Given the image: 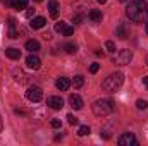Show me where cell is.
I'll return each mask as SVG.
<instances>
[{"label": "cell", "instance_id": "6da1fadb", "mask_svg": "<svg viewBox=\"0 0 148 146\" xmlns=\"http://www.w3.org/2000/svg\"><path fill=\"white\" fill-rule=\"evenodd\" d=\"M126 16L129 21L141 24L148 21V3L145 0H133L126 7Z\"/></svg>", "mask_w": 148, "mask_h": 146}, {"label": "cell", "instance_id": "7a4b0ae2", "mask_svg": "<svg viewBox=\"0 0 148 146\" xmlns=\"http://www.w3.org/2000/svg\"><path fill=\"white\" fill-rule=\"evenodd\" d=\"M124 84V74L122 72H114L110 74L109 77H105V81H103V89L107 91V93H115L121 86Z\"/></svg>", "mask_w": 148, "mask_h": 146}, {"label": "cell", "instance_id": "3957f363", "mask_svg": "<svg viewBox=\"0 0 148 146\" xmlns=\"http://www.w3.org/2000/svg\"><path fill=\"white\" fill-rule=\"evenodd\" d=\"M91 108H93V113H95V115L105 117V115L112 113V110H114V102L109 100V98H102V100H97V102L91 105Z\"/></svg>", "mask_w": 148, "mask_h": 146}, {"label": "cell", "instance_id": "277c9868", "mask_svg": "<svg viewBox=\"0 0 148 146\" xmlns=\"http://www.w3.org/2000/svg\"><path fill=\"white\" fill-rule=\"evenodd\" d=\"M131 60H133V52L127 50V48L119 50L117 55L114 57V64H117V65H127Z\"/></svg>", "mask_w": 148, "mask_h": 146}, {"label": "cell", "instance_id": "5b68a950", "mask_svg": "<svg viewBox=\"0 0 148 146\" xmlns=\"http://www.w3.org/2000/svg\"><path fill=\"white\" fill-rule=\"evenodd\" d=\"M26 98L29 100V102H33V103H38L41 98H43V91H41V88L40 86H29L28 88V91H26Z\"/></svg>", "mask_w": 148, "mask_h": 146}, {"label": "cell", "instance_id": "8992f818", "mask_svg": "<svg viewBox=\"0 0 148 146\" xmlns=\"http://www.w3.org/2000/svg\"><path fill=\"white\" fill-rule=\"evenodd\" d=\"M117 145L119 146H136L138 145V139L134 138V134H131V132H124V134L117 139Z\"/></svg>", "mask_w": 148, "mask_h": 146}, {"label": "cell", "instance_id": "52a82bcc", "mask_svg": "<svg viewBox=\"0 0 148 146\" xmlns=\"http://www.w3.org/2000/svg\"><path fill=\"white\" fill-rule=\"evenodd\" d=\"M47 105L52 110H60L64 107V100H62L60 96H50V98L47 100Z\"/></svg>", "mask_w": 148, "mask_h": 146}, {"label": "cell", "instance_id": "ba28073f", "mask_svg": "<svg viewBox=\"0 0 148 146\" xmlns=\"http://www.w3.org/2000/svg\"><path fill=\"white\" fill-rule=\"evenodd\" d=\"M26 65H28L29 69L36 71V69H40V65H41V60H40V57H36L35 53H31V55L26 59Z\"/></svg>", "mask_w": 148, "mask_h": 146}, {"label": "cell", "instance_id": "9c48e42d", "mask_svg": "<svg viewBox=\"0 0 148 146\" xmlns=\"http://www.w3.org/2000/svg\"><path fill=\"white\" fill-rule=\"evenodd\" d=\"M12 76H14V81L19 83V84H26L28 83V76L23 69H14L12 71Z\"/></svg>", "mask_w": 148, "mask_h": 146}, {"label": "cell", "instance_id": "30bf717a", "mask_svg": "<svg viewBox=\"0 0 148 146\" xmlns=\"http://www.w3.org/2000/svg\"><path fill=\"white\" fill-rule=\"evenodd\" d=\"M88 19H90V23H91V24H100V23H102V19H103V16H102V12H100V10L91 9V10H90V14H88Z\"/></svg>", "mask_w": 148, "mask_h": 146}, {"label": "cell", "instance_id": "8fae6325", "mask_svg": "<svg viewBox=\"0 0 148 146\" xmlns=\"http://www.w3.org/2000/svg\"><path fill=\"white\" fill-rule=\"evenodd\" d=\"M69 105H71L74 110L83 108V100H81V96H79V95H71V96H69Z\"/></svg>", "mask_w": 148, "mask_h": 146}, {"label": "cell", "instance_id": "7c38bea8", "mask_svg": "<svg viewBox=\"0 0 148 146\" xmlns=\"http://www.w3.org/2000/svg\"><path fill=\"white\" fill-rule=\"evenodd\" d=\"M55 86H57V89H60V91H67L69 86H71V81H69L67 77H59V79L55 81Z\"/></svg>", "mask_w": 148, "mask_h": 146}, {"label": "cell", "instance_id": "4fadbf2b", "mask_svg": "<svg viewBox=\"0 0 148 146\" xmlns=\"http://www.w3.org/2000/svg\"><path fill=\"white\" fill-rule=\"evenodd\" d=\"M5 55L9 57V59H12V60H19L21 59V50L19 48H5Z\"/></svg>", "mask_w": 148, "mask_h": 146}, {"label": "cell", "instance_id": "5bb4252c", "mask_svg": "<svg viewBox=\"0 0 148 146\" xmlns=\"http://www.w3.org/2000/svg\"><path fill=\"white\" fill-rule=\"evenodd\" d=\"M45 24H47L45 17H31V23H29V26H31L33 29H41Z\"/></svg>", "mask_w": 148, "mask_h": 146}, {"label": "cell", "instance_id": "9a60e30c", "mask_svg": "<svg viewBox=\"0 0 148 146\" xmlns=\"http://www.w3.org/2000/svg\"><path fill=\"white\" fill-rule=\"evenodd\" d=\"M48 10H50V16L53 19H57V16H59V3H57V0H50L48 2Z\"/></svg>", "mask_w": 148, "mask_h": 146}, {"label": "cell", "instance_id": "2e32d148", "mask_svg": "<svg viewBox=\"0 0 148 146\" xmlns=\"http://www.w3.org/2000/svg\"><path fill=\"white\" fill-rule=\"evenodd\" d=\"M115 36H119L121 40H126V38L129 36L126 24H119V26H117V29H115Z\"/></svg>", "mask_w": 148, "mask_h": 146}, {"label": "cell", "instance_id": "e0dca14e", "mask_svg": "<svg viewBox=\"0 0 148 146\" xmlns=\"http://www.w3.org/2000/svg\"><path fill=\"white\" fill-rule=\"evenodd\" d=\"M26 50L31 52V53H36L38 50H40V43H38L36 40H29V41H26Z\"/></svg>", "mask_w": 148, "mask_h": 146}, {"label": "cell", "instance_id": "ac0fdd59", "mask_svg": "<svg viewBox=\"0 0 148 146\" xmlns=\"http://www.w3.org/2000/svg\"><path fill=\"white\" fill-rule=\"evenodd\" d=\"M12 7L16 10H24L28 9V0H12Z\"/></svg>", "mask_w": 148, "mask_h": 146}, {"label": "cell", "instance_id": "d6986e66", "mask_svg": "<svg viewBox=\"0 0 148 146\" xmlns=\"http://www.w3.org/2000/svg\"><path fill=\"white\" fill-rule=\"evenodd\" d=\"M21 33H23V31H21V29H17V28H16V24H10V26H9V38L16 40V38H19Z\"/></svg>", "mask_w": 148, "mask_h": 146}, {"label": "cell", "instance_id": "ffe728a7", "mask_svg": "<svg viewBox=\"0 0 148 146\" xmlns=\"http://www.w3.org/2000/svg\"><path fill=\"white\" fill-rule=\"evenodd\" d=\"M71 84H73L74 88H81V86L84 84V77H83V76H74V79L71 81Z\"/></svg>", "mask_w": 148, "mask_h": 146}, {"label": "cell", "instance_id": "44dd1931", "mask_svg": "<svg viewBox=\"0 0 148 146\" xmlns=\"http://www.w3.org/2000/svg\"><path fill=\"white\" fill-rule=\"evenodd\" d=\"M64 50H66L67 53H76V52H77V45L73 43V41H69V43L64 45Z\"/></svg>", "mask_w": 148, "mask_h": 146}, {"label": "cell", "instance_id": "7402d4cb", "mask_svg": "<svg viewBox=\"0 0 148 146\" xmlns=\"http://www.w3.org/2000/svg\"><path fill=\"white\" fill-rule=\"evenodd\" d=\"M67 28V24L66 23H62V21H59V23H55V31L57 33H64V29Z\"/></svg>", "mask_w": 148, "mask_h": 146}, {"label": "cell", "instance_id": "603a6c76", "mask_svg": "<svg viewBox=\"0 0 148 146\" xmlns=\"http://www.w3.org/2000/svg\"><path fill=\"white\" fill-rule=\"evenodd\" d=\"M84 19H86V17H84L83 14H76V16L73 17V23H74V24H83V23H84Z\"/></svg>", "mask_w": 148, "mask_h": 146}, {"label": "cell", "instance_id": "cb8c5ba5", "mask_svg": "<svg viewBox=\"0 0 148 146\" xmlns=\"http://www.w3.org/2000/svg\"><path fill=\"white\" fill-rule=\"evenodd\" d=\"M90 134V127L88 126H81L79 131H77V136H88Z\"/></svg>", "mask_w": 148, "mask_h": 146}, {"label": "cell", "instance_id": "d4e9b609", "mask_svg": "<svg viewBox=\"0 0 148 146\" xmlns=\"http://www.w3.org/2000/svg\"><path fill=\"white\" fill-rule=\"evenodd\" d=\"M147 107H148L147 100H138V102H136V108H138V110H145Z\"/></svg>", "mask_w": 148, "mask_h": 146}, {"label": "cell", "instance_id": "484cf974", "mask_svg": "<svg viewBox=\"0 0 148 146\" xmlns=\"http://www.w3.org/2000/svg\"><path fill=\"white\" fill-rule=\"evenodd\" d=\"M105 48H107L109 52H112V53H115V50H117V48H115V43H114V41H110V40L105 43Z\"/></svg>", "mask_w": 148, "mask_h": 146}, {"label": "cell", "instance_id": "4316f807", "mask_svg": "<svg viewBox=\"0 0 148 146\" xmlns=\"http://www.w3.org/2000/svg\"><path fill=\"white\" fill-rule=\"evenodd\" d=\"M67 120H69V124H71V126H76V124L79 122V120H77V117H74L73 113H69V115H67Z\"/></svg>", "mask_w": 148, "mask_h": 146}, {"label": "cell", "instance_id": "83f0119b", "mask_svg": "<svg viewBox=\"0 0 148 146\" xmlns=\"http://www.w3.org/2000/svg\"><path fill=\"white\" fill-rule=\"evenodd\" d=\"M50 126H52L53 129H59V127H60V120H59V119H52V120H50Z\"/></svg>", "mask_w": 148, "mask_h": 146}, {"label": "cell", "instance_id": "f1b7e54d", "mask_svg": "<svg viewBox=\"0 0 148 146\" xmlns=\"http://www.w3.org/2000/svg\"><path fill=\"white\" fill-rule=\"evenodd\" d=\"M73 33H74V28L67 26V28L64 29V33H62V35H64V36H73Z\"/></svg>", "mask_w": 148, "mask_h": 146}, {"label": "cell", "instance_id": "f546056e", "mask_svg": "<svg viewBox=\"0 0 148 146\" xmlns=\"http://www.w3.org/2000/svg\"><path fill=\"white\" fill-rule=\"evenodd\" d=\"M98 69H100V65H98V64H91V65H90V72H98Z\"/></svg>", "mask_w": 148, "mask_h": 146}, {"label": "cell", "instance_id": "4dcf8cb0", "mask_svg": "<svg viewBox=\"0 0 148 146\" xmlns=\"http://www.w3.org/2000/svg\"><path fill=\"white\" fill-rule=\"evenodd\" d=\"M24 14H26V17H28V19H31V17L35 16V9H28Z\"/></svg>", "mask_w": 148, "mask_h": 146}, {"label": "cell", "instance_id": "1f68e13d", "mask_svg": "<svg viewBox=\"0 0 148 146\" xmlns=\"http://www.w3.org/2000/svg\"><path fill=\"white\" fill-rule=\"evenodd\" d=\"M143 84L148 88V76H145V77H143Z\"/></svg>", "mask_w": 148, "mask_h": 146}, {"label": "cell", "instance_id": "d6a6232c", "mask_svg": "<svg viewBox=\"0 0 148 146\" xmlns=\"http://www.w3.org/2000/svg\"><path fill=\"white\" fill-rule=\"evenodd\" d=\"M43 38H45V40H50L52 36H50V33H45V35H43Z\"/></svg>", "mask_w": 148, "mask_h": 146}, {"label": "cell", "instance_id": "836d02e7", "mask_svg": "<svg viewBox=\"0 0 148 146\" xmlns=\"http://www.w3.org/2000/svg\"><path fill=\"white\" fill-rule=\"evenodd\" d=\"M5 5H9V7H12V0H5Z\"/></svg>", "mask_w": 148, "mask_h": 146}, {"label": "cell", "instance_id": "e575fe53", "mask_svg": "<svg viewBox=\"0 0 148 146\" xmlns=\"http://www.w3.org/2000/svg\"><path fill=\"white\" fill-rule=\"evenodd\" d=\"M2 127H3V124H2V117H0V132H2Z\"/></svg>", "mask_w": 148, "mask_h": 146}, {"label": "cell", "instance_id": "d590c367", "mask_svg": "<svg viewBox=\"0 0 148 146\" xmlns=\"http://www.w3.org/2000/svg\"><path fill=\"white\" fill-rule=\"evenodd\" d=\"M97 2H98V3H105L107 0H97Z\"/></svg>", "mask_w": 148, "mask_h": 146}, {"label": "cell", "instance_id": "8d00e7d4", "mask_svg": "<svg viewBox=\"0 0 148 146\" xmlns=\"http://www.w3.org/2000/svg\"><path fill=\"white\" fill-rule=\"evenodd\" d=\"M145 29H147V35H148V23H147V28H145Z\"/></svg>", "mask_w": 148, "mask_h": 146}, {"label": "cell", "instance_id": "74e56055", "mask_svg": "<svg viewBox=\"0 0 148 146\" xmlns=\"http://www.w3.org/2000/svg\"><path fill=\"white\" fill-rule=\"evenodd\" d=\"M147 65H148V57H147Z\"/></svg>", "mask_w": 148, "mask_h": 146}, {"label": "cell", "instance_id": "f35d334b", "mask_svg": "<svg viewBox=\"0 0 148 146\" xmlns=\"http://www.w3.org/2000/svg\"><path fill=\"white\" fill-rule=\"evenodd\" d=\"M121 2H127V0H121Z\"/></svg>", "mask_w": 148, "mask_h": 146}, {"label": "cell", "instance_id": "ab89813d", "mask_svg": "<svg viewBox=\"0 0 148 146\" xmlns=\"http://www.w3.org/2000/svg\"><path fill=\"white\" fill-rule=\"evenodd\" d=\"M35 2H41V0H35Z\"/></svg>", "mask_w": 148, "mask_h": 146}]
</instances>
